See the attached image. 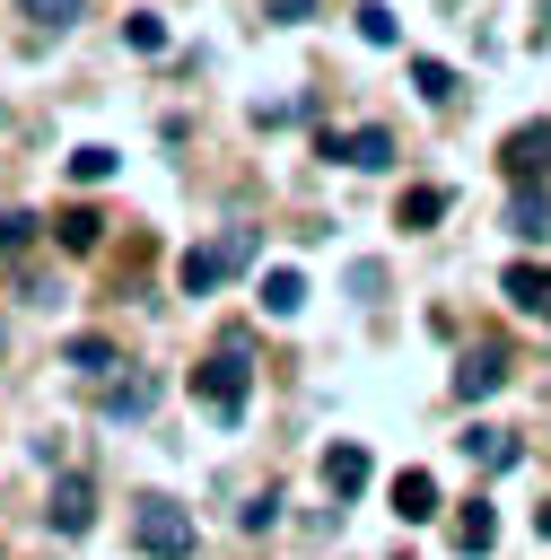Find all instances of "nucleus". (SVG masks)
I'll return each instance as SVG.
<instances>
[{
  "instance_id": "nucleus-1",
  "label": "nucleus",
  "mask_w": 551,
  "mask_h": 560,
  "mask_svg": "<svg viewBox=\"0 0 551 560\" xmlns=\"http://www.w3.org/2000/svg\"><path fill=\"white\" fill-rule=\"evenodd\" d=\"M192 394H201V411H219V420H236L245 411V394H254V359H245V332H227L201 368H192Z\"/></svg>"
},
{
  "instance_id": "nucleus-2",
  "label": "nucleus",
  "mask_w": 551,
  "mask_h": 560,
  "mask_svg": "<svg viewBox=\"0 0 551 560\" xmlns=\"http://www.w3.org/2000/svg\"><path fill=\"white\" fill-rule=\"evenodd\" d=\"M245 262H254V228H227L219 245H192L175 280H184V298H210V289H219V280H236Z\"/></svg>"
},
{
  "instance_id": "nucleus-3",
  "label": "nucleus",
  "mask_w": 551,
  "mask_h": 560,
  "mask_svg": "<svg viewBox=\"0 0 551 560\" xmlns=\"http://www.w3.org/2000/svg\"><path fill=\"white\" fill-rule=\"evenodd\" d=\"M131 542H140L149 560H192V516H184L175 499H140V525H131Z\"/></svg>"
},
{
  "instance_id": "nucleus-4",
  "label": "nucleus",
  "mask_w": 551,
  "mask_h": 560,
  "mask_svg": "<svg viewBox=\"0 0 551 560\" xmlns=\"http://www.w3.org/2000/svg\"><path fill=\"white\" fill-rule=\"evenodd\" d=\"M499 175H507V184H542V175H551V122H516V131L499 140Z\"/></svg>"
},
{
  "instance_id": "nucleus-5",
  "label": "nucleus",
  "mask_w": 551,
  "mask_h": 560,
  "mask_svg": "<svg viewBox=\"0 0 551 560\" xmlns=\"http://www.w3.org/2000/svg\"><path fill=\"white\" fill-rule=\"evenodd\" d=\"M315 149H324V158H341V166H367V175H376V166H394V131H385V122H359V131H315Z\"/></svg>"
},
{
  "instance_id": "nucleus-6",
  "label": "nucleus",
  "mask_w": 551,
  "mask_h": 560,
  "mask_svg": "<svg viewBox=\"0 0 551 560\" xmlns=\"http://www.w3.org/2000/svg\"><path fill=\"white\" fill-rule=\"evenodd\" d=\"M44 525H52V534H87V525H96V481H87V472H61L52 499H44Z\"/></svg>"
},
{
  "instance_id": "nucleus-7",
  "label": "nucleus",
  "mask_w": 551,
  "mask_h": 560,
  "mask_svg": "<svg viewBox=\"0 0 551 560\" xmlns=\"http://www.w3.org/2000/svg\"><path fill=\"white\" fill-rule=\"evenodd\" d=\"M96 411H105V420H149V411H157V376H149V368L105 376V385H96Z\"/></svg>"
},
{
  "instance_id": "nucleus-8",
  "label": "nucleus",
  "mask_w": 551,
  "mask_h": 560,
  "mask_svg": "<svg viewBox=\"0 0 551 560\" xmlns=\"http://www.w3.org/2000/svg\"><path fill=\"white\" fill-rule=\"evenodd\" d=\"M507 376H516V359L481 341V350H464V368H455V394H464V402H490V394H499Z\"/></svg>"
},
{
  "instance_id": "nucleus-9",
  "label": "nucleus",
  "mask_w": 551,
  "mask_h": 560,
  "mask_svg": "<svg viewBox=\"0 0 551 560\" xmlns=\"http://www.w3.org/2000/svg\"><path fill=\"white\" fill-rule=\"evenodd\" d=\"M499 298H507V306H525L534 324H551V262H507Z\"/></svg>"
},
{
  "instance_id": "nucleus-10",
  "label": "nucleus",
  "mask_w": 551,
  "mask_h": 560,
  "mask_svg": "<svg viewBox=\"0 0 551 560\" xmlns=\"http://www.w3.org/2000/svg\"><path fill=\"white\" fill-rule=\"evenodd\" d=\"M324 490H332V499H359V490H367V446H359V438H332V446H324Z\"/></svg>"
},
{
  "instance_id": "nucleus-11",
  "label": "nucleus",
  "mask_w": 551,
  "mask_h": 560,
  "mask_svg": "<svg viewBox=\"0 0 551 560\" xmlns=\"http://www.w3.org/2000/svg\"><path fill=\"white\" fill-rule=\"evenodd\" d=\"M385 499H394V516H402V525H429V516H437V472H420V464H402Z\"/></svg>"
},
{
  "instance_id": "nucleus-12",
  "label": "nucleus",
  "mask_w": 551,
  "mask_h": 560,
  "mask_svg": "<svg viewBox=\"0 0 551 560\" xmlns=\"http://www.w3.org/2000/svg\"><path fill=\"white\" fill-rule=\"evenodd\" d=\"M490 542H499V508H490V499H464V508H455V551L481 560Z\"/></svg>"
},
{
  "instance_id": "nucleus-13",
  "label": "nucleus",
  "mask_w": 551,
  "mask_h": 560,
  "mask_svg": "<svg viewBox=\"0 0 551 560\" xmlns=\"http://www.w3.org/2000/svg\"><path fill=\"white\" fill-rule=\"evenodd\" d=\"M437 219H446V184H411V192L394 201V228H411V236L437 228Z\"/></svg>"
},
{
  "instance_id": "nucleus-14",
  "label": "nucleus",
  "mask_w": 551,
  "mask_h": 560,
  "mask_svg": "<svg viewBox=\"0 0 551 560\" xmlns=\"http://www.w3.org/2000/svg\"><path fill=\"white\" fill-rule=\"evenodd\" d=\"M507 228L534 245V236H551V201H542V184H516L507 192Z\"/></svg>"
},
{
  "instance_id": "nucleus-15",
  "label": "nucleus",
  "mask_w": 551,
  "mask_h": 560,
  "mask_svg": "<svg viewBox=\"0 0 551 560\" xmlns=\"http://www.w3.org/2000/svg\"><path fill=\"white\" fill-rule=\"evenodd\" d=\"M464 455H472V464H481V472H499V464H507V472H516V464H525V446H516V438H507V429H464Z\"/></svg>"
},
{
  "instance_id": "nucleus-16",
  "label": "nucleus",
  "mask_w": 551,
  "mask_h": 560,
  "mask_svg": "<svg viewBox=\"0 0 551 560\" xmlns=\"http://www.w3.org/2000/svg\"><path fill=\"white\" fill-rule=\"evenodd\" d=\"M61 359H70V368H79V376H114V368H122V359H114V341H105V332H70V341H61Z\"/></svg>"
},
{
  "instance_id": "nucleus-17",
  "label": "nucleus",
  "mask_w": 551,
  "mask_h": 560,
  "mask_svg": "<svg viewBox=\"0 0 551 560\" xmlns=\"http://www.w3.org/2000/svg\"><path fill=\"white\" fill-rule=\"evenodd\" d=\"M297 306H306V271H289V262L262 271V315H297Z\"/></svg>"
},
{
  "instance_id": "nucleus-18",
  "label": "nucleus",
  "mask_w": 551,
  "mask_h": 560,
  "mask_svg": "<svg viewBox=\"0 0 551 560\" xmlns=\"http://www.w3.org/2000/svg\"><path fill=\"white\" fill-rule=\"evenodd\" d=\"M350 26H359L367 44H402V18H394L385 0H359V18H350Z\"/></svg>"
},
{
  "instance_id": "nucleus-19",
  "label": "nucleus",
  "mask_w": 551,
  "mask_h": 560,
  "mask_svg": "<svg viewBox=\"0 0 551 560\" xmlns=\"http://www.w3.org/2000/svg\"><path fill=\"white\" fill-rule=\"evenodd\" d=\"M411 88H420L429 105H455V70H446V61H429V52L411 61Z\"/></svg>"
},
{
  "instance_id": "nucleus-20",
  "label": "nucleus",
  "mask_w": 551,
  "mask_h": 560,
  "mask_svg": "<svg viewBox=\"0 0 551 560\" xmlns=\"http://www.w3.org/2000/svg\"><path fill=\"white\" fill-rule=\"evenodd\" d=\"M122 35H131V52H166V18H157V9H131Z\"/></svg>"
},
{
  "instance_id": "nucleus-21",
  "label": "nucleus",
  "mask_w": 551,
  "mask_h": 560,
  "mask_svg": "<svg viewBox=\"0 0 551 560\" xmlns=\"http://www.w3.org/2000/svg\"><path fill=\"white\" fill-rule=\"evenodd\" d=\"M96 236H105L96 210H61V245H70V254H96Z\"/></svg>"
},
{
  "instance_id": "nucleus-22",
  "label": "nucleus",
  "mask_w": 551,
  "mask_h": 560,
  "mask_svg": "<svg viewBox=\"0 0 551 560\" xmlns=\"http://www.w3.org/2000/svg\"><path fill=\"white\" fill-rule=\"evenodd\" d=\"M17 9H26V18H35V26H52V35H61V26H79V18H87V0H17Z\"/></svg>"
},
{
  "instance_id": "nucleus-23",
  "label": "nucleus",
  "mask_w": 551,
  "mask_h": 560,
  "mask_svg": "<svg viewBox=\"0 0 551 560\" xmlns=\"http://www.w3.org/2000/svg\"><path fill=\"white\" fill-rule=\"evenodd\" d=\"M114 166H122V158H114V149H96V140H87V149H70V175H79V184H105Z\"/></svg>"
},
{
  "instance_id": "nucleus-24",
  "label": "nucleus",
  "mask_w": 551,
  "mask_h": 560,
  "mask_svg": "<svg viewBox=\"0 0 551 560\" xmlns=\"http://www.w3.org/2000/svg\"><path fill=\"white\" fill-rule=\"evenodd\" d=\"M35 228H44V219H26V210H9V219H0V254H26V245H35Z\"/></svg>"
},
{
  "instance_id": "nucleus-25",
  "label": "nucleus",
  "mask_w": 551,
  "mask_h": 560,
  "mask_svg": "<svg viewBox=\"0 0 551 560\" xmlns=\"http://www.w3.org/2000/svg\"><path fill=\"white\" fill-rule=\"evenodd\" d=\"M271 516H280V490H254V499H245V534H262Z\"/></svg>"
},
{
  "instance_id": "nucleus-26",
  "label": "nucleus",
  "mask_w": 551,
  "mask_h": 560,
  "mask_svg": "<svg viewBox=\"0 0 551 560\" xmlns=\"http://www.w3.org/2000/svg\"><path fill=\"white\" fill-rule=\"evenodd\" d=\"M306 9H315V0H271V18H280V26H297Z\"/></svg>"
},
{
  "instance_id": "nucleus-27",
  "label": "nucleus",
  "mask_w": 551,
  "mask_h": 560,
  "mask_svg": "<svg viewBox=\"0 0 551 560\" xmlns=\"http://www.w3.org/2000/svg\"><path fill=\"white\" fill-rule=\"evenodd\" d=\"M534 525H542V534H551V508H542V516H534Z\"/></svg>"
}]
</instances>
